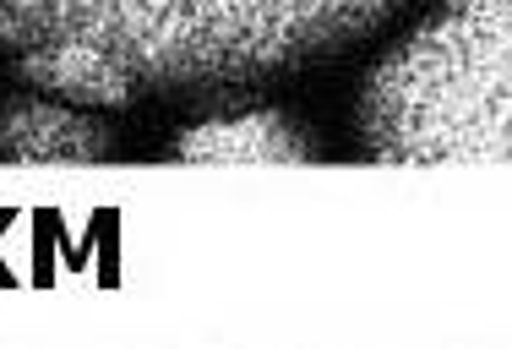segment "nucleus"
Segmentation results:
<instances>
[{"label": "nucleus", "instance_id": "1", "mask_svg": "<svg viewBox=\"0 0 512 349\" xmlns=\"http://www.w3.org/2000/svg\"><path fill=\"white\" fill-rule=\"evenodd\" d=\"M409 0H0V50L88 44L148 88H218L338 55Z\"/></svg>", "mask_w": 512, "mask_h": 349}, {"label": "nucleus", "instance_id": "2", "mask_svg": "<svg viewBox=\"0 0 512 349\" xmlns=\"http://www.w3.org/2000/svg\"><path fill=\"white\" fill-rule=\"evenodd\" d=\"M376 164H512V0H442L360 93Z\"/></svg>", "mask_w": 512, "mask_h": 349}, {"label": "nucleus", "instance_id": "3", "mask_svg": "<svg viewBox=\"0 0 512 349\" xmlns=\"http://www.w3.org/2000/svg\"><path fill=\"white\" fill-rule=\"evenodd\" d=\"M175 153L197 164H306L311 142L278 110H240V115L202 120L197 131L180 137Z\"/></svg>", "mask_w": 512, "mask_h": 349}, {"label": "nucleus", "instance_id": "4", "mask_svg": "<svg viewBox=\"0 0 512 349\" xmlns=\"http://www.w3.org/2000/svg\"><path fill=\"white\" fill-rule=\"evenodd\" d=\"M115 153V137L60 104H11L0 115V159L17 164H99Z\"/></svg>", "mask_w": 512, "mask_h": 349}, {"label": "nucleus", "instance_id": "5", "mask_svg": "<svg viewBox=\"0 0 512 349\" xmlns=\"http://www.w3.org/2000/svg\"><path fill=\"white\" fill-rule=\"evenodd\" d=\"M17 77L60 93L66 104H109V110L131 104V93H137V77L120 60L88 50V44H55V50L17 55Z\"/></svg>", "mask_w": 512, "mask_h": 349}]
</instances>
